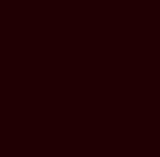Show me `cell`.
Returning <instances> with one entry per match:
<instances>
[]
</instances>
